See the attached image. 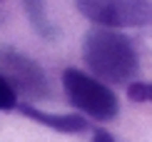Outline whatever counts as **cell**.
Here are the masks:
<instances>
[{
	"instance_id": "6da1fadb",
	"label": "cell",
	"mask_w": 152,
	"mask_h": 142,
	"mask_svg": "<svg viewBox=\"0 0 152 142\" xmlns=\"http://www.w3.org/2000/svg\"><path fill=\"white\" fill-rule=\"evenodd\" d=\"M82 57L100 80L122 85L137 75L140 60L132 48V42L122 33H112L110 28L90 30L82 40Z\"/></svg>"
},
{
	"instance_id": "7a4b0ae2",
	"label": "cell",
	"mask_w": 152,
	"mask_h": 142,
	"mask_svg": "<svg viewBox=\"0 0 152 142\" xmlns=\"http://www.w3.org/2000/svg\"><path fill=\"white\" fill-rule=\"evenodd\" d=\"M62 87L67 92V100L80 112L90 115L95 120H112L120 110L115 92H110L105 82H100L97 77L82 72V70L67 67L62 72Z\"/></svg>"
},
{
	"instance_id": "3957f363",
	"label": "cell",
	"mask_w": 152,
	"mask_h": 142,
	"mask_svg": "<svg viewBox=\"0 0 152 142\" xmlns=\"http://www.w3.org/2000/svg\"><path fill=\"white\" fill-rule=\"evenodd\" d=\"M80 15L102 28H142L152 23L150 0H75Z\"/></svg>"
},
{
	"instance_id": "277c9868",
	"label": "cell",
	"mask_w": 152,
	"mask_h": 142,
	"mask_svg": "<svg viewBox=\"0 0 152 142\" xmlns=\"http://www.w3.org/2000/svg\"><path fill=\"white\" fill-rule=\"evenodd\" d=\"M0 75L5 77V82L15 92L25 95V97L42 100L50 92V85H48V77L42 72V67L33 57L23 55L20 50H12V48L0 50Z\"/></svg>"
},
{
	"instance_id": "5b68a950",
	"label": "cell",
	"mask_w": 152,
	"mask_h": 142,
	"mask_svg": "<svg viewBox=\"0 0 152 142\" xmlns=\"http://www.w3.org/2000/svg\"><path fill=\"white\" fill-rule=\"evenodd\" d=\"M18 110H20L25 117L40 122V125L53 127L55 132L77 135V132H85L87 130V120L80 117V115H50V112H42V110H37L33 105H18Z\"/></svg>"
},
{
	"instance_id": "8992f818",
	"label": "cell",
	"mask_w": 152,
	"mask_h": 142,
	"mask_svg": "<svg viewBox=\"0 0 152 142\" xmlns=\"http://www.w3.org/2000/svg\"><path fill=\"white\" fill-rule=\"evenodd\" d=\"M23 5H25V12H28L33 28L42 37H53V25H50L48 12H45V0H23Z\"/></svg>"
},
{
	"instance_id": "52a82bcc",
	"label": "cell",
	"mask_w": 152,
	"mask_h": 142,
	"mask_svg": "<svg viewBox=\"0 0 152 142\" xmlns=\"http://www.w3.org/2000/svg\"><path fill=\"white\" fill-rule=\"evenodd\" d=\"M127 97L132 102H152V82H132L127 87Z\"/></svg>"
},
{
	"instance_id": "ba28073f",
	"label": "cell",
	"mask_w": 152,
	"mask_h": 142,
	"mask_svg": "<svg viewBox=\"0 0 152 142\" xmlns=\"http://www.w3.org/2000/svg\"><path fill=\"white\" fill-rule=\"evenodd\" d=\"M15 107H18V92L0 75V110H15Z\"/></svg>"
},
{
	"instance_id": "9c48e42d",
	"label": "cell",
	"mask_w": 152,
	"mask_h": 142,
	"mask_svg": "<svg viewBox=\"0 0 152 142\" xmlns=\"http://www.w3.org/2000/svg\"><path fill=\"white\" fill-rule=\"evenodd\" d=\"M92 142H117V140L112 137L110 132H105V130H95V135H92Z\"/></svg>"
}]
</instances>
